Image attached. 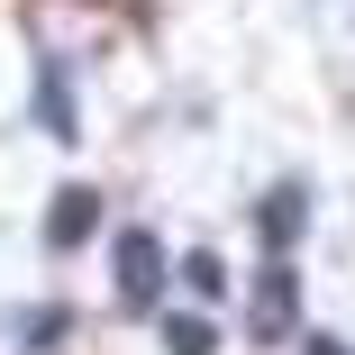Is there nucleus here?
Here are the masks:
<instances>
[{"label": "nucleus", "instance_id": "f257e3e1", "mask_svg": "<svg viewBox=\"0 0 355 355\" xmlns=\"http://www.w3.org/2000/svg\"><path fill=\"white\" fill-rule=\"evenodd\" d=\"M119 301H128V310H155V301H164V246H155L146 228L119 237Z\"/></svg>", "mask_w": 355, "mask_h": 355}, {"label": "nucleus", "instance_id": "f03ea898", "mask_svg": "<svg viewBox=\"0 0 355 355\" xmlns=\"http://www.w3.org/2000/svg\"><path fill=\"white\" fill-rule=\"evenodd\" d=\"M92 228H101V191L64 182V191H55V209H46V237H55V246H83Z\"/></svg>", "mask_w": 355, "mask_h": 355}, {"label": "nucleus", "instance_id": "7ed1b4c3", "mask_svg": "<svg viewBox=\"0 0 355 355\" xmlns=\"http://www.w3.org/2000/svg\"><path fill=\"white\" fill-rule=\"evenodd\" d=\"M292 301H301V292H292V273L273 264V273L255 282V337H292V319H301Z\"/></svg>", "mask_w": 355, "mask_h": 355}, {"label": "nucleus", "instance_id": "20e7f679", "mask_svg": "<svg viewBox=\"0 0 355 355\" xmlns=\"http://www.w3.org/2000/svg\"><path fill=\"white\" fill-rule=\"evenodd\" d=\"M292 237H301V191L282 182V191H264V246L282 255V246H292Z\"/></svg>", "mask_w": 355, "mask_h": 355}, {"label": "nucleus", "instance_id": "39448f33", "mask_svg": "<svg viewBox=\"0 0 355 355\" xmlns=\"http://www.w3.org/2000/svg\"><path fill=\"white\" fill-rule=\"evenodd\" d=\"M164 346H173V355H209L219 328H209V319H164Z\"/></svg>", "mask_w": 355, "mask_h": 355}, {"label": "nucleus", "instance_id": "423d86ee", "mask_svg": "<svg viewBox=\"0 0 355 355\" xmlns=\"http://www.w3.org/2000/svg\"><path fill=\"white\" fill-rule=\"evenodd\" d=\"M46 128H55V137H73V110H64V83H55V73H46Z\"/></svg>", "mask_w": 355, "mask_h": 355}, {"label": "nucleus", "instance_id": "0eeeda50", "mask_svg": "<svg viewBox=\"0 0 355 355\" xmlns=\"http://www.w3.org/2000/svg\"><path fill=\"white\" fill-rule=\"evenodd\" d=\"M310 355H346V346H337V337H310Z\"/></svg>", "mask_w": 355, "mask_h": 355}]
</instances>
